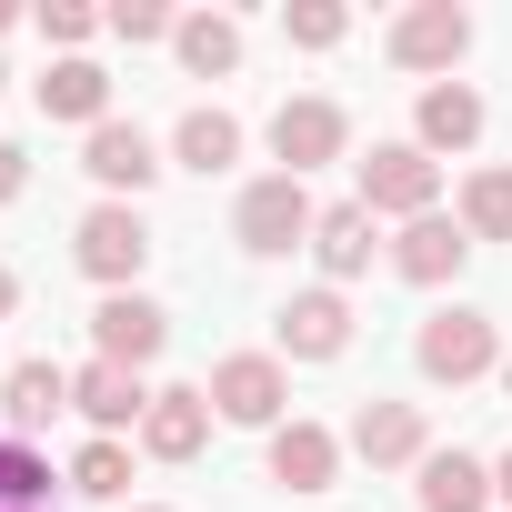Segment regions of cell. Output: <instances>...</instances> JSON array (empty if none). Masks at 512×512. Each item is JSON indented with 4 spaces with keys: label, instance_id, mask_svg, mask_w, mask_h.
Returning <instances> with one entry per match:
<instances>
[{
    "label": "cell",
    "instance_id": "6da1fadb",
    "mask_svg": "<svg viewBox=\"0 0 512 512\" xmlns=\"http://www.w3.org/2000/svg\"><path fill=\"white\" fill-rule=\"evenodd\" d=\"M412 362H422V382H482V372H502V332H492V312H472V302H452V312H432L422 332H412Z\"/></svg>",
    "mask_w": 512,
    "mask_h": 512
},
{
    "label": "cell",
    "instance_id": "7a4b0ae2",
    "mask_svg": "<svg viewBox=\"0 0 512 512\" xmlns=\"http://www.w3.org/2000/svg\"><path fill=\"white\" fill-rule=\"evenodd\" d=\"M71 262H81L101 292H131V282H141V262H151V231H141V211H131V201H101V211H81V231H71Z\"/></svg>",
    "mask_w": 512,
    "mask_h": 512
},
{
    "label": "cell",
    "instance_id": "3957f363",
    "mask_svg": "<svg viewBox=\"0 0 512 512\" xmlns=\"http://www.w3.org/2000/svg\"><path fill=\"white\" fill-rule=\"evenodd\" d=\"M211 412L221 422H241V432H282V402H292V382H282V352H231V362H211Z\"/></svg>",
    "mask_w": 512,
    "mask_h": 512
},
{
    "label": "cell",
    "instance_id": "277c9868",
    "mask_svg": "<svg viewBox=\"0 0 512 512\" xmlns=\"http://www.w3.org/2000/svg\"><path fill=\"white\" fill-rule=\"evenodd\" d=\"M312 191L292 181V171H262V181H251L241 191V211H231V231H241V251H262V262H272V251H292V241H312Z\"/></svg>",
    "mask_w": 512,
    "mask_h": 512
},
{
    "label": "cell",
    "instance_id": "5b68a950",
    "mask_svg": "<svg viewBox=\"0 0 512 512\" xmlns=\"http://www.w3.org/2000/svg\"><path fill=\"white\" fill-rule=\"evenodd\" d=\"M432 191H442V161H432L422 141H382V151L362 161V211H402V221H422Z\"/></svg>",
    "mask_w": 512,
    "mask_h": 512
},
{
    "label": "cell",
    "instance_id": "8992f818",
    "mask_svg": "<svg viewBox=\"0 0 512 512\" xmlns=\"http://www.w3.org/2000/svg\"><path fill=\"white\" fill-rule=\"evenodd\" d=\"M161 342H171V312H161V302H141V292H111V302L91 312V362L141 372V362H161Z\"/></svg>",
    "mask_w": 512,
    "mask_h": 512
},
{
    "label": "cell",
    "instance_id": "52a82bcc",
    "mask_svg": "<svg viewBox=\"0 0 512 512\" xmlns=\"http://www.w3.org/2000/svg\"><path fill=\"white\" fill-rule=\"evenodd\" d=\"M342 141H352L342 101H282V111H272V161H282L292 181L322 171V161H342Z\"/></svg>",
    "mask_w": 512,
    "mask_h": 512
},
{
    "label": "cell",
    "instance_id": "ba28073f",
    "mask_svg": "<svg viewBox=\"0 0 512 512\" xmlns=\"http://www.w3.org/2000/svg\"><path fill=\"white\" fill-rule=\"evenodd\" d=\"M272 332H282V352L292 362H342L352 352V302L322 282V292H292L282 312H272Z\"/></svg>",
    "mask_w": 512,
    "mask_h": 512
},
{
    "label": "cell",
    "instance_id": "9c48e42d",
    "mask_svg": "<svg viewBox=\"0 0 512 512\" xmlns=\"http://www.w3.org/2000/svg\"><path fill=\"white\" fill-rule=\"evenodd\" d=\"M462 51H472V11H452V0H412L392 21V61L402 71H452Z\"/></svg>",
    "mask_w": 512,
    "mask_h": 512
},
{
    "label": "cell",
    "instance_id": "30bf717a",
    "mask_svg": "<svg viewBox=\"0 0 512 512\" xmlns=\"http://www.w3.org/2000/svg\"><path fill=\"white\" fill-rule=\"evenodd\" d=\"M71 412H81L101 442H121L131 422H151V392H141V372H121V362H81V372H71Z\"/></svg>",
    "mask_w": 512,
    "mask_h": 512
},
{
    "label": "cell",
    "instance_id": "8fae6325",
    "mask_svg": "<svg viewBox=\"0 0 512 512\" xmlns=\"http://www.w3.org/2000/svg\"><path fill=\"white\" fill-rule=\"evenodd\" d=\"M352 452H362L372 472H422V452H432L422 402H362V412H352Z\"/></svg>",
    "mask_w": 512,
    "mask_h": 512
},
{
    "label": "cell",
    "instance_id": "7c38bea8",
    "mask_svg": "<svg viewBox=\"0 0 512 512\" xmlns=\"http://www.w3.org/2000/svg\"><path fill=\"white\" fill-rule=\"evenodd\" d=\"M201 442H211V392H201V382H171V392H151L141 452H151V462H191Z\"/></svg>",
    "mask_w": 512,
    "mask_h": 512
},
{
    "label": "cell",
    "instance_id": "4fadbf2b",
    "mask_svg": "<svg viewBox=\"0 0 512 512\" xmlns=\"http://www.w3.org/2000/svg\"><path fill=\"white\" fill-rule=\"evenodd\" d=\"M462 251H472V231H462V221H442V211H422V221H402V241H392V272L432 292V282H452V272H462Z\"/></svg>",
    "mask_w": 512,
    "mask_h": 512
},
{
    "label": "cell",
    "instance_id": "5bb4252c",
    "mask_svg": "<svg viewBox=\"0 0 512 512\" xmlns=\"http://www.w3.org/2000/svg\"><path fill=\"white\" fill-rule=\"evenodd\" d=\"M81 171H91L101 191H151L161 161H151V131H141V121H101V131L81 141Z\"/></svg>",
    "mask_w": 512,
    "mask_h": 512
},
{
    "label": "cell",
    "instance_id": "9a60e30c",
    "mask_svg": "<svg viewBox=\"0 0 512 512\" xmlns=\"http://www.w3.org/2000/svg\"><path fill=\"white\" fill-rule=\"evenodd\" d=\"M332 472H342V442L322 422H282L272 432V482L282 492H332Z\"/></svg>",
    "mask_w": 512,
    "mask_h": 512
},
{
    "label": "cell",
    "instance_id": "2e32d148",
    "mask_svg": "<svg viewBox=\"0 0 512 512\" xmlns=\"http://www.w3.org/2000/svg\"><path fill=\"white\" fill-rule=\"evenodd\" d=\"M312 251H322V272H332V292H342L352 272H372L382 231H372V211H362V201H332V211L312 221Z\"/></svg>",
    "mask_w": 512,
    "mask_h": 512
},
{
    "label": "cell",
    "instance_id": "e0dca14e",
    "mask_svg": "<svg viewBox=\"0 0 512 512\" xmlns=\"http://www.w3.org/2000/svg\"><path fill=\"white\" fill-rule=\"evenodd\" d=\"M0 412H11V432H41L71 412V372L61 362H11L0 372Z\"/></svg>",
    "mask_w": 512,
    "mask_h": 512
},
{
    "label": "cell",
    "instance_id": "ac0fdd59",
    "mask_svg": "<svg viewBox=\"0 0 512 512\" xmlns=\"http://www.w3.org/2000/svg\"><path fill=\"white\" fill-rule=\"evenodd\" d=\"M412 141H422V151H472V141H482V91L432 81V91H422V111H412Z\"/></svg>",
    "mask_w": 512,
    "mask_h": 512
},
{
    "label": "cell",
    "instance_id": "d6986e66",
    "mask_svg": "<svg viewBox=\"0 0 512 512\" xmlns=\"http://www.w3.org/2000/svg\"><path fill=\"white\" fill-rule=\"evenodd\" d=\"M41 111L101 131V121H111V71H101V61H51V71H41Z\"/></svg>",
    "mask_w": 512,
    "mask_h": 512
},
{
    "label": "cell",
    "instance_id": "ffe728a7",
    "mask_svg": "<svg viewBox=\"0 0 512 512\" xmlns=\"http://www.w3.org/2000/svg\"><path fill=\"white\" fill-rule=\"evenodd\" d=\"M422 512H482L492 502V462H472V452H422Z\"/></svg>",
    "mask_w": 512,
    "mask_h": 512
},
{
    "label": "cell",
    "instance_id": "44dd1931",
    "mask_svg": "<svg viewBox=\"0 0 512 512\" xmlns=\"http://www.w3.org/2000/svg\"><path fill=\"white\" fill-rule=\"evenodd\" d=\"M171 51H181V71H191V81H221V71H241V21L191 11V21L171 31Z\"/></svg>",
    "mask_w": 512,
    "mask_h": 512
},
{
    "label": "cell",
    "instance_id": "7402d4cb",
    "mask_svg": "<svg viewBox=\"0 0 512 512\" xmlns=\"http://www.w3.org/2000/svg\"><path fill=\"white\" fill-rule=\"evenodd\" d=\"M171 151H181V171H201V181H211V171H231V161H241V121L201 101V111H181V131H171Z\"/></svg>",
    "mask_w": 512,
    "mask_h": 512
},
{
    "label": "cell",
    "instance_id": "603a6c76",
    "mask_svg": "<svg viewBox=\"0 0 512 512\" xmlns=\"http://www.w3.org/2000/svg\"><path fill=\"white\" fill-rule=\"evenodd\" d=\"M462 231L472 241H512V171H472L462 181Z\"/></svg>",
    "mask_w": 512,
    "mask_h": 512
},
{
    "label": "cell",
    "instance_id": "cb8c5ba5",
    "mask_svg": "<svg viewBox=\"0 0 512 512\" xmlns=\"http://www.w3.org/2000/svg\"><path fill=\"white\" fill-rule=\"evenodd\" d=\"M71 492H91V502H121V492H131V452H121V442H81V462H71Z\"/></svg>",
    "mask_w": 512,
    "mask_h": 512
},
{
    "label": "cell",
    "instance_id": "d4e9b609",
    "mask_svg": "<svg viewBox=\"0 0 512 512\" xmlns=\"http://www.w3.org/2000/svg\"><path fill=\"white\" fill-rule=\"evenodd\" d=\"M0 502H21V512H51V462H31L21 442H0Z\"/></svg>",
    "mask_w": 512,
    "mask_h": 512
},
{
    "label": "cell",
    "instance_id": "484cf974",
    "mask_svg": "<svg viewBox=\"0 0 512 512\" xmlns=\"http://www.w3.org/2000/svg\"><path fill=\"white\" fill-rule=\"evenodd\" d=\"M282 31H292L302 51H332V41L352 31V11H342V0H292V11H282Z\"/></svg>",
    "mask_w": 512,
    "mask_h": 512
},
{
    "label": "cell",
    "instance_id": "4316f807",
    "mask_svg": "<svg viewBox=\"0 0 512 512\" xmlns=\"http://www.w3.org/2000/svg\"><path fill=\"white\" fill-rule=\"evenodd\" d=\"M111 31H121V41H171L181 21L161 11V0H111Z\"/></svg>",
    "mask_w": 512,
    "mask_h": 512
},
{
    "label": "cell",
    "instance_id": "83f0119b",
    "mask_svg": "<svg viewBox=\"0 0 512 512\" xmlns=\"http://www.w3.org/2000/svg\"><path fill=\"white\" fill-rule=\"evenodd\" d=\"M41 41H51L61 61H81V41H91V11H81V0H51V11H41Z\"/></svg>",
    "mask_w": 512,
    "mask_h": 512
},
{
    "label": "cell",
    "instance_id": "f1b7e54d",
    "mask_svg": "<svg viewBox=\"0 0 512 512\" xmlns=\"http://www.w3.org/2000/svg\"><path fill=\"white\" fill-rule=\"evenodd\" d=\"M21 181H31V151H21V141H0V201H21Z\"/></svg>",
    "mask_w": 512,
    "mask_h": 512
},
{
    "label": "cell",
    "instance_id": "f546056e",
    "mask_svg": "<svg viewBox=\"0 0 512 512\" xmlns=\"http://www.w3.org/2000/svg\"><path fill=\"white\" fill-rule=\"evenodd\" d=\"M11 302H21V282H11V262H0V322H11Z\"/></svg>",
    "mask_w": 512,
    "mask_h": 512
},
{
    "label": "cell",
    "instance_id": "4dcf8cb0",
    "mask_svg": "<svg viewBox=\"0 0 512 512\" xmlns=\"http://www.w3.org/2000/svg\"><path fill=\"white\" fill-rule=\"evenodd\" d=\"M492 492H502V502H512V452H502V462H492Z\"/></svg>",
    "mask_w": 512,
    "mask_h": 512
},
{
    "label": "cell",
    "instance_id": "1f68e13d",
    "mask_svg": "<svg viewBox=\"0 0 512 512\" xmlns=\"http://www.w3.org/2000/svg\"><path fill=\"white\" fill-rule=\"evenodd\" d=\"M502 392H512V352H502Z\"/></svg>",
    "mask_w": 512,
    "mask_h": 512
},
{
    "label": "cell",
    "instance_id": "d6a6232c",
    "mask_svg": "<svg viewBox=\"0 0 512 512\" xmlns=\"http://www.w3.org/2000/svg\"><path fill=\"white\" fill-rule=\"evenodd\" d=\"M0 31H11V0H0Z\"/></svg>",
    "mask_w": 512,
    "mask_h": 512
},
{
    "label": "cell",
    "instance_id": "836d02e7",
    "mask_svg": "<svg viewBox=\"0 0 512 512\" xmlns=\"http://www.w3.org/2000/svg\"><path fill=\"white\" fill-rule=\"evenodd\" d=\"M131 512H161V502H131Z\"/></svg>",
    "mask_w": 512,
    "mask_h": 512
},
{
    "label": "cell",
    "instance_id": "e575fe53",
    "mask_svg": "<svg viewBox=\"0 0 512 512\" xmlns=\"http://www.w3.org/2000/svg\"><path fill=\"white\" fill-rule=\"evenodd\" d=\"M0 512H21V502H0Z\"/></svg>",
    "mask_w": 512,
    "mask_h": 512
},
{
    "label": "cell",
    "instance_id": "d590c367",
    "mask_svg": "<svg viewBox=\"0 0 512 512\" xmlns=\"http://www.w3.org/2000/svg\"><path fill=\"white\" fill-rule=\"evenodd\" d=\"M0 81H11V71H0Z\"/></svg>",
    "mask_w": 512,
    "mask_h": 512
}]
</instances>
